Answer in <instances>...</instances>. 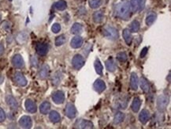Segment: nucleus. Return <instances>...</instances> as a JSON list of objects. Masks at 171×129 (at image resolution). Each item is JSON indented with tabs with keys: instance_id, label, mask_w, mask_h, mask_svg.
Segmentation results:
<instances>
[{
	"instance_id": "f257e3e1",
	"label": "nucleus",
	"mask_w": 171,
	"mask_h": 129,
	"mask_svg": "<svg viewBox=\"0 0 171 129\" xmlns=\"http://www.w3.org/2000/svg\"><path fill=\"white\" fill-rule=\"evenodd\" d=\"M130 4L126 1L118 3L114 8V14L116 17L122 20H127L130 17Z\"/></svg>"
},
{
	"instance_id": "f03ea898",
	"label": "nucleus",
	"mask_w": 171,
	"mask_h": 129,
	"mask_svg": "<svg viewBox=\"0 0 171 129\" xmlns=\"http://www.w3.org/2000/svg\"><path fill=\"white\" fill-rule=\"evenodd\" d=\"M103 35L106 38L111 40H118V30H116L114 27L110 26V25H106L103 29Z\"/></svg>"
},
{
	"instance_id": "7ed1b4c3",
	"label": "nucleus",
	"mask_w": 171,
	"mask_h": 129,
	"mask_svg": "<svg viewBox=\"0 0 171 129\" xmlns=\"http://www.w3.org/2000/svg\"><path fill=\"white\" fill-rule=\"evenodd\" d=\"M170 102V98L167 95H160L157 98V108L159 111H165Z\"/></svg>"
},
{
	"instance_id": "20e7f679",
	"label": "nucleus",
	"mask_w": 171,
	"mask_h": 129,
	"mask_svg": "<svg viewBox=\"0 0 171 129\" xmlns=\"http://www.w3.org/2000/svg\"><path fill=\"white\" fill-rule=\"evenodd\" d=\"M146 0H130V8L133 12L141 11L144 8Z\"/></svg>"
},
{
	"instance_id": "39448f33",
	"label": "nucleus",
	"mask_w": 171,
	"mask_h": 129,
	"mask_svg": "<svg viewBox=\"0 0 171 129\" xmlns=\"http://www.w3.org/2000/svg\"><path fill=\"white\" fill-rule=\"evenodd\" d=\"M72 64H73V67L75 69H80L84 64V59L80 55H75L73 58V60H72Z\"/></svg>"
},
{
	"instance_id": "423d86ee",
	"label": "nucleus",
	"mask_w": 171,
	"mask_h": 129,
	"mask_svg": "<svg viewBox=\"0 0 171 129\" xmlns=\"http://www.w3.org/2000/svg\"><path fill=\"white\" fill-rule=\"evenodd\" d=\"M74 126L76 128H93V124L91 123V121L87 120H84V119H80L76 121V123L74 124Z\"/></svg>"
},
{
	"instance_id": "0eeeda50",
	"label": "nucleus",
	"mask_w": 171,
	"mask_h": 129,
	"mask_svg": "<svg viewBox=\"0 0 171 129\" xmlns=\"http://www.w3.org/2000/svg\"><path fill=\"white\" fill-rule=\"evenodd\" d=\"M65 113L66 115V117H69V118H70V119L74 118L77 115V108L75 107V105L72 103H68L65 106Z\"/></svg>"
},
{
	"instance_id": "6e6552de",
	"label": "nucleus",
	"mask_w": 171,
	"mask_h": 129,
	"mask_svg": "<svg viewBox=\"0 0 171 129\" xmlns=\"http://www.w3.org/2000/svg\"><path fill=\"white\" fill-rule=\"evenodd\" d=\"M19 125L23 128H31L33 126V121L29 116H23L19 120Z\"/></svg>"
},
{
	"instance_id": "1a4fd4ad",
	"label": "nucleus",
	"mask_w": 171,
	"mask_h": 129,
	"mask_svg": "<svg viewBox=\"0 0 171 129\" xmlns=\"http://www.w3.org/2000/svg\"><path fill=\"white\" fill-rule=\"evenodd\" d=\"M14 78L15 82L20 86H25L27 85V82H28L27 79L21 72H16Z\"/></svg>"
},
{
	"instance_id": "9d476101",
	"label": "nucleus",
	"mask_w": 171,
	"mask_h": 129,
	"mask_svg": "<svg viewBox=\"0 0 171 129\" xmlns=\"http://www.w3.org/2000/svg\"><path fill=\"white\" fill-rule=\"evenodd\" d=\"M52 100L55 104H58V105L62 104L65 101V94L61 90H58L55 93H53Z\"/></svg>"
},
{
	"instance_id": "9b49d317",
	"label": "nucleus",
	"mask_w": 171,
	"mask_h": 129,
	"mask_svg": "<svg viewBox=\"0 0 171 129\" xmlns=\"http://www.w3.org/2000/svg\"><path fill=\"white\" fill-rule=\"evenodd\" d=\"M6 104L9 105V107L11 108L13 111H16L18 108V103L16 101L14 97L12 95H7L6 97Z\"/></svg>"
},
{
	"instance_id": "f8f14e48",
	"label": "nucleus",
	"mask_w": 171,
	"mask_h": 129,
	"mask_svg": "<svg viewBox=\"0 0 171 129\" xmlns=\"http://www.w3.org/2000/svg\"><path fill=\"white\" fill-rule=\"evenodd\" d=\"M35 50L39 56H44L45 55H47V51H48V45L45 43H40L36 45Z\"/></svg>"
},
{
	"instance_id": "ddd939ff",
	"label": "nucleus",
	"mask_w": 171,
	"mask_h": 129,
	"mask_svg": "<svg viewBox=\"0 0 171 129\" xmlns=\"http://www.w3.org/2000/svg\"><path fill=\"white\" fill-rule=\"evenodd\" d=\"M12 63L16 68H22L25 65L24 60L21 55L17 54L12 59Z\"/></svg>"
},
{
	"instance_id": "4468645a",
	"label": "nucleus",
	"mask_w": 171,
	"mask_h": 129,
	"mask_svg": "<svg viewBox=\"0 0 171 129\" xmlns=\"http://www.w3.org/2000/svg\"><path fill=\"white\" fill-rule=\"evenodd\" d=\"M25 109L30 113H35L37 111V106L33 101L30 99H27L25 103Z\"/></svg>"
},
{
	"instance_id": "2eb2a0df",
	"label": "nucleus",
	"mask_w": 171,
	"mask_h": 129,
	"mask_svg": "<svg viewBox=\"0 0 171 129\" xmlns=\"http://www.w3.org/2000/svg\"><path fill=\"white\" fill-rule=\"evenodd\" d=\"M138 84H139V78L138 76L135 72H133L130 76V86L131 89L133 90L136 91L138 89Z\"/></svg>"
},
{
	"instance_id": "dca6fc26",
	"label": "nucleus",
	"mask_w": 171,
	"mask_h": 129,
	"mask_svg": "<svg viewBox=\"0 0 171 129\" xmlns=\"http://www.w3.org/2000/svg\"><path fill=\"white\" fill-rule=\"evenodd\" d=\"M93 87H94L95 90L96 92H98V93H102V92H103L104 90H106V84H105V82L103 80L97 79L94 82Z\"/></svg>"
},
{
	"instance_id": "f3484780",
	"label": "nucleus",
	"mask_w": 171,
	"mask_h": 129,
	"mask_svg": "<svg viewBox=\"0 0 171 129\" xmlns=\"http://www.w3.org/2000/svg\"><path fill=\"white\" fill-rule=\"evenodd\" d=\"M150 119V113L147 109H143L140 113L139 114V120L143 124H147L148 120Z\"/></svg>"
},
{
	"instance_id": "a211bd4d",
	"label": "nucleus",
	"mask_w": 171,
	"mask_h": 129,
	"mask_svg": "<svg viewBox=\"0 0 171 129\" xmlns=\"http://www.w3.org/2000/svg\"><path fill=\"white\" fill-rule=\"evenodd\" d=\"M39 78L40 79H46L49 75V67L47 64L43 65L42 67L40 69L38 73Z\"/></svg>"
},
{
	"instance_id": "6ab92c4d",
	"label": "nucleus",
	"mask_w": 171,
	"mask_h": 129,
	"mask_svg": "<svg viewBox=\"0 0 171 129\" xmlns=\"http://www.w3.org/2000/svg\"><path fill=\"white\" fill-rule=\"evenodd\" d=\"M83 45L82 37L80 36H74L73 39L71 40L70 45L73 48H79Z\"/></svg>"
},
{
	"instance_id": "aec40b11",
	"label": "nucleus",
	"mask_w": 171,
	"mask_h": 129,
	"mask_svg": "<svg viewBox=\"0 0 171 129\" xmlns=\"http://www.w3.org/2000/svg\"><path fill=\"white\" fill-rule=\"evenodd\" d=\"M62 77H63V75H62V71H58L55 72L53 75V76H52V78H51L52 84L54 86H58L61 82V81H62Z\"/></svg>"
},
{
	"instance_id": "412c9836",
	"label": "nucleus",
	"mask_w": 171,
	"mask_h": 129,
	"mask_svg": "<svg viewBox=\"0 0 171 129\" xmlns=\"http://www.w3.org/2000/svg\"><path fill=\"white\" fill-rule=\"evenodd\" d=\"M106 67L107 71L110 72L115 71V70L117 69V65H116V63H115V61L113 58L110 57L106 60Z\"/></svg>"
},
{
	"instance_id": "4be33fe9",
	"label": "nucleus",
	"mask_w": 171,
	"mask_h": 129,
	"mask_svg": "<svg viewBox=\"0 0 171 129\" xmlns=\"http://www.w3.org/2000/svg\"><path fill=\"white\" fill-rule=\"evenodd\" d=\"M140 105H141V100L138 97H134L133 102H132V105H131V108L134 113H137L140 110Z\"/></svg>"
},
{
	"instance_id": "5701e85b",
	"label": "nucleus",
	"mask_w": 171,
	"mask_h": 129,
	"mask_svg": "<svg viewBox=\"0 0 171 129\" xmlns=\"http://www.w3.org/2000/svg\"><path fill=\"white\" fill-rule=\"evenodd\" d=\"M122 36H123V38H124L125 41L127 45H131L132 40H133V36H132V34H131V32L129 31V30L125 29L123 30V32H122Z\"/></svg>"
},
{
	"instance_id": "b1692460",
	"label": "nucleus",
	"mask_w": 171,
	"mask_h": 129,
	"mask_svg": "<svg viewBox=\"0 0 171 129\" xmlns=\"http://www.w3.org/2000/svg\"><path fill=\"white\" fill-rule=\"evenodd\" d=\"M140 87H141L142 90H143L144 93H148L149 90H150V86H149V83H148V80H147L144 77H141L140 81Z\"/></svg>"
},
{
	"instance_id": "393cba45",
	"label": "nucleus",
	"mask_w": 171,
	"mask_h": 129,
	"mask_svg": "<svg viewBox=\"0 0 171 129\" xmlns=\"http://www.w3.org/2000/svg\"><path fill=\"white\" fill-rule=\"evenodd\" d=\"M50 109V104L48 102H44L42 103L40 106V111L42 114H47Z\"/></svg>"
},
{
	"instance_id": "a878e982",
	"label": "nucleus",
	"mask_w": 171,
	"mask_h": 129,
	"mask_svg": "<svg viewBox=\"0 0 171 129\" xmlns=\"http://www.w3.org/2000/svg\"><path fill=\"white\" fill-rule=\"evenodd\" d=\"M103 12L102 10H97L93 14V21L95 23H101L103 20Z\"/></svg>"
},
{
	"instance_id": "bb28decb",
	"label": "nucleus",
	"mask_w": 171,
	"mask_h": 129,
	"mask_svg": "<svg viewBox=\"0 0 171 129\" xmlns=\"http://www.w3.org/2000/svg\"><path fill=\"white\" fill-rule=\"evenodd\" d=\"M82 31L83 26L82 25L80 24V23H74L72 28H71V33L73 34H75V35L80 34V33H82Z\"/></svg>"
},
{
	"instance_id": "cd10ccee",
	"label": "nucleus",
	"mask_w": 171,
	"mask_h": 129,
	"mask_svg": "<svg viewBox=\"0 0 171 129\" xmlns=\"http://www.w3.org/2000/svg\"><path fill=\"white\" fill-rule=\"evenodd\" d=\"M49 119L53 123H58L61 120V117H60V115L58 112L51 111L49 114Z\"/></svg>"
},
{
	"instance_id": "c85d7f7f",
	"label": "nucleus",
	"mask_w": 171,
	"mask_h": 129,
	"mask_svg": "<svg viewBox=\"0 0 171 129\" xmlns=\"http://www.w3.org/2000/svg\"><path fill=\"white\" fill-rule=\"evenodd\" d=\"M125 120V114L123 113L118 112L114 117V124H119L121 122H123Z\"/></svg>"
},
{
	"instance_id": "c756f323",
	"label": "nucleus",
	"mask_w": 171,
	"mask_h": 129,
	"mask_svg": "<svg viewBox=\"0 0 171 129\" xmlns=\"http://www.w3.org/2000/svg\"><path fill=\"white\" fill-rule=\"evenodd\" d=\"M94 67H95V71L97 73L98 75H103V67L102 65V63H101L100 60L97 59V60H95L94 63Z\"/></svg>"
},
{
	"instance_id": "7c9ffc66",
	"label": "nucleus",
	"mask_w": 171,
	"mask_h": 129,
	"mask_svg": "<svg viewBox=\"0 0 171 129\" xmlns=\"http://www.w3.org/2000/svg\"><path fill=\"white\" fill-rule=\"evenodd\" d=\"M157 15L156 14H155V13H151L150 14H148V16H147V18H146V20H145L147 25H148V26L151 25L153 24L154 22L155 21Z\"/></svg>"
},
{
	"instance_id": "2f4dec72",
	"label": "nucleus",
	"mask_w": 171,
	"mask_h": 129,
	"mask_svg": "<svg viewBox=\"0 0 171 129\" xmlns=\"http://www.w3.org/2000/svg\"><path fill=\"white\" fill-rule=\"evenodd\" d=\"M27 40H28V35L26 33L21 32V33H18V35L17 36V41L21 45H23L24 43L26 42Z\"/></svg>"
},
{
	"instance_id": "473e14b6",
	"label": "nucleus",
	"mask_w": 171,
	"mask_h": 129,
	"mask_svg": "<svg viewBox=\"0 0 171 129\" xmlns=\"http://www.w3.org/2000/svg\"><path fill=\"white\" fill-rule=\"evenodd\" d=\"M55 7L59 10H64L67 7V3L64 0H59L55 3Z\"/></svg>"
},
{
	"instance_id": "72a5a7b5",
	"label": "nucleus",
	"mask_w": 171,
	"mask_h": 129,
	"mask_svg": "<svg viewBox=\"0 0 171 129\" xmlns=\"http://www.w3.org/2000/svg\"><path fill=\"white\" fill-rule=\"evenodd\" d=\"M140 22L136 20H134V21L131 23L130 25V32L131 33H136L138 32L140 30Z\"/></svg>"
},
{
	"instance_id": "f704fd0d",
	"label": "nucleus",
	"mask_w": 171,
	"mask_h": 129,
	"mask_svg": "<svg viewBox=\"0 0 171 129\" xmlns=\"http://www.w3.org/2000/svg\"><path fill=\"white\" fill-rule=\"evenodd\" d=\"M66 41V36L65 35H60L55 39V45L56 46H62Z\"/></svg>"
},
{
	"instance_id": "c9c22d12",
	"label": "nucleus",
	"mask_w": 171,
	"mask_h": 129,
	"mask_svg": "<svg viewBox=\"0 0 171 129\" xmlns=\"http://www.w3.org/2000/svg\"><path fill=\"white\" fill-rule=\"evenodd\" d=\"M117 60L120 62L124 63L125 61H127L128 60V56H127L126 52L125 51H121V52H118L117 54Z\"/></svg>"
},
{
	"instance_id": "e433bc0d",
	"label": "nucleus",
	"mask_w": 171,
	"mask_h": 129,
	"mask_svg": "<svg viewBox=\"0 0 171 129\" xmlns=\"http://www.w3.org/2000/svg\"><path fill=\"white\" fill-rule=\"evenodd\" d=\"M102 4L101 0H89V6L92 9H96Z\"/></svg>"
},
{
	"instance_id": "4c0bfd02",
	"label": "nucleus",
	"mask_w": 171,
	"mask_h": 129,
	"mask_svg": "<svg viewBox=\"0 0 171 129\" xmlns=\"http://www.w3.org/2000/svg\"><path fill=\"white\" fill-rule=\"evenodd\" d=\"M117 108H125L127 107V101L126 99H120L117 102Z\"/></svg>"
},
{
	"instance_id": "58836bf2",
	"label": "nucleus",
	"mask_w": 171,
	"mask_h": 129,
	"mask_svg": "<svg viewBox=\"0 0 171 129\" xmlns=\"http://www.w3.org/2000/svg\"><path fill=\"white\" fill-rule=\"evenodd\" d=\"M51 30L54 33H58L61 30V25L59 23H55L51 27Z\"/></svg>"
},
{
	"instance_id": "ea45409f",
	"label": "nucleus",
	"mask_w": 171,
	"mask_h": 129,
	"mask_svg": "<svg viewBox=\"0 0 171 129\" xmlns=\"http://www.w3.org/2000/svg\"><path fill=\"white\" fill-rule=\"evenodd\" d=\"M5 120H6V113L3 111V108H0V123L3 122Z\"/></svg>"
},
{
	"instance_id": "a19ab883",
	"label": "nucleus",
	"mask_w": 171,
	"mask_h": 129,
	"mask_svg": "<svg viewBox=\"0 0 171 129\" xmlns=\"http://www.w3.org/2000/svg\"><path fill=\"white\" fill-rule=\"evenodd\" d=\"M3 28L6 30V32H9L10 30V24L8 21H4L3 24Z\"/></svg>"
},
{
	"instance_id": "79ce46f5",
	"label": "nucleus",
	"mask_w": 171,
	"mask_h": 129,
	"mask_svg": "<svg viewBox=\"0 0 171 129\" xmlns=\"http://www.w3.org/2000/svg\"><path fill=\"white\" fill-rule=\"evenodd\" d=\"M31 63H32V66L33 67L37 66V64H38V60H37V58L35 57V56H32V57H31Z\"/></svg>"
},
{
	"instance_id": "37998d69",
	"label": "nucleus",
	"mask_w": 171,
	"mask_h": 129,
	"mask_svg": "<svg viewBox=\"0 0 171 129\" xmlns=\"http://www.w3.org/2000/svg\"><path fill=\"white\" fill-rule=\"evenodd\" d=\"M148 49L147 47H145V48H144L143 49H142L141 52H140V58H144L145 56H146V55H147V53H148Z\"/></svg>"
},
{
	"instance_id": "c03bdc74",
	"label": "nucleus",
	"mask_w": 171,
	"mask_h": 129,
	"mask_svg": "<svg viewBox=\"0 0 171 129\" xmlns=\"http://www.w3.org/2000/svg\"><path fill=\"white\" fill-rule=\"evenodd\" d=\"M4 52V46L3 44H0V56H2Z\"/></svg>"
},
{
	"instance_id": "a18cd8bd",
	"label": "nucleus",
	"mask_w": 171,
	"mask_h": 129,
	"mask_svg": "<svg viewBox=\"0 0 171 129\" xmlns=\"http://www.w3.org/2000/svg\"><path fill=\"white\" fill-rule=\"evenodd\" d=\"M3 80H4V78H3V75H0V84H2L3 83Z\"/></svg>"
},
{
	"instance_id": "49530a36",
	"label": "nucleus",
	"mask_w": 171,
	"mask_h": 129,
	"mask_svg": "<svg viewBox=\"0 0 171 129\" xmlns=\"http://www.w3.org/2000/svg\"><path fill=\"white\" fill-rule=\"evenodd\" d=\"M0 21H1V14H0Z\"/></svg>"
},
{
	"instance_id": "de8ad7c7",
	"label": "nucleus",
	"mask_w": 171,
	"mask_h": 129,
	"mask_svg": "<svg viewBox=\"0 0 171 129\" xmlns=\"http://www.w3.org/2000/svg\"><path fill=\"white\" fill-rule=\"evenodd\" d=\"M9 1H12V0H9Z\"/></svg>"
}]
</instances>
